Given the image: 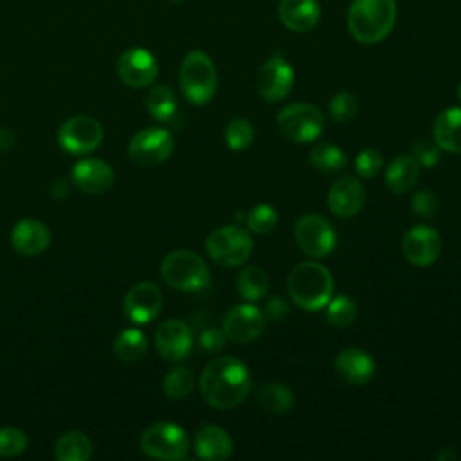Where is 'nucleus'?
Instances as JSON below:
<instances>
[{
	"label": "nucleus",
	"mask_w": 461,
	"mask_h": 461,
	"mask_svg": "<svg viewBox=\"0 0 461 461\" xmlns=\"http://www.w3.org/2000/svg\"><path fill=\"white\" fill-rule=\"evenodd\" d=\"M200 393L214 409H232L243 403L252 389L249 367L234 357L211 360L200 375Z\"/></svg>",
	"instance_id": "nucleus-1"
},
{
	"label": "nucleus",
	"mask_w": 461,
	"mask_h": 461,
	"mask_svg": "<svg viewBox=\"0 0 461 461\" xmlns=\"http://www.w3.org/2000/svg\"><path fill=\"white\" fill-rule=\"evenodd\" d=\"M396 22V0H353L348 11L351 36L373 45L389 36Z\"/></svg>",
	"instance_id": "nucleus-2"
},
{
	"label": "nucleus",
	"mask_w": 461,
	"mask_h": 461,
	"mask_svg": "<svg viewBox=\"0 0 461 461\" xmlns=\"http://www.w3.org/2000/svg\"><path fill=\"white\" fill-rule=\"evenodd\" d=\"M290 299L303 310H322L333 297V277L330 270L317 261L295 265L286 281Z\"/></svg>",
	"instance_id": "nucleus-3"
},
{
	"label": "nucleus",
	"mask_w": 461,
	"mask_h": 461,
	"mask_svg": "<svg viewBox=\"0 0 461 461\" xmlns=\"http://www.w3.org/2000/svg\"><path fill=\"white\" fill-rule=\"evenodd\" d=\"M184 97L191 104L209 103L218 86V76L212 59L203 50H191L185 54L178 74Z\"/></svg>",
	"instance_id": "nucleus-4"
},
{
	"label": "nucleus",
	"mask_w": 461,
	"mask_h": 461,
	"mask_svg": "<svg viewBox=\"0 0 461 461\" xmlns=\"http://www.w3.org/2000/svg\"><path fill=\"white\" fill-rule=\"evenodd\" d=\"M160 274L166 285L180 292H200L211 281L205 261L193 250L169 252L162 259Z\"/></svg>",
	"instance_id": "nucleus-5"
},
{
	"label": "nucleus",
	"mask_w": 461,
	"mask_h": 461,
	"mask_svg": "<svg viewBox=\"0 0 461 461\" xmlns=\"http://www.w3.org/2000/svg\"><path fill=\"white\" fill-rule=\"evenodd\" d=\"M252 236L240 225H223L214 229L205 240L209 258L223 267H238L252 254Z\"/></svg>",
	"instance_id": "nucleus-6"
},
{
	"label": "nucleus",
	"mask_w": 461,
	"mask_h": 461,
	"mask_svg": "<svg viewBox=\"0 0 461 461\" xmlns=\"http://www.w3.org/2000/svg\"><path fill=\"white\" fill-rule=\"evenodd\" d=\"M139 445L144 454L162 461H180L189 452V438L185 430L171 421L149 425L140 434Z\"/></svg>",
	"instance_id": "nucleus-7"
},
{
	"label": "nucleus",
	"mask_w": 461,
	"mask_h": 461,
	"mask_svg": "<svg viewBox=\"0 0 461 461\" xmlns=\"http://www.w3.org/2000/svg\"><path fill=\"white\" fill-rule=\"evenodd\" d=\"M281 135L295 144L315 140L324 130L322 112L308 103H294L279 110L276 119Z\"/></svg>",
	"instance_id": "nucleus-8"
},
{
	"label": "nucleus",
	"mask_w": 461,
	"mask_h": 461,
	"mask_svg": "<svg viewBox=\"0 0 461 461\" xmlns=\"http://www.w3.org/2000/svg\"><path fill=\"white\" fill-rule=\"evenodd\" d=\"M297 247L310 258H324L335 249V230L328 220L319 214H304L294 225Z\"/></svg>",
	"instance_id": "nucleus-9"
},
{
	"label": "nucleus",
	"mask_w": 461,
	"mask_h": 461,
	"mask_svg": "<svg viewBox=\"0 0 461 461\" xmlns=\"http://www.w3.org/2000/svg\"><path fill=\"white\" fill-rule=\"evenodd\" d=\"M173 151V137L164 128H144L133 135L128 144V157L144 167H155L169 158Z\"/></svg>",
	"instance_id": "nucleus-10"
},
{
	"label": "nucleus",
	"mask_w": 461,
	"mask_h": 461,
	"mask_svg": "<svg viewBox=\"0 0 461 461\" xmlns=\"http://www.w3.org/2000/svg\"><path fill=\"white\" fill-rule=\"evenodd\" d=\"M103 140V126L90 115H74L67 119L58 130L59 146L72 155H85L94 151Z\"/></svg>",
	"instance_id": "nucleus-11"
},
{
	"label": "nucleus",
	"mask_w": 461,
	"mask_h": 461,
	"mask_svg": "<svg viewBox=\"0 0 461 461\" xmlns=\"http://www.w3.org/2000/svg\"><path fill=\"white\" fill-rule=\"evenodd\" d=\"M292 86L294 68L281 54H274L270 59H267L256 74V88L259 95L268 103H277L285 99L290 94Z\"/></svg>",
	"instance_id": "nucleus-12"
},
{
	"label": "nucleus",
	"mask_w": 461,
	"mask_h": 461,
	"mask_svg": "<svg viewBox=\"0 0 461 461\" xmlns=\"http://www.w3.org/2000/svg\"><path fill=\"white\" fill-rule=\"evenodd\" d=\"M117 74L124 85L131 88H144L155 81L158 63L148 49L133 47L119 56Z\"/></svg>",
	"instance_id": "nucleus-13"
},
{
	"label": "nucleus",
	"mask_w": 461,
	"mask_h": 461,
	"mask_svg": "<svg viewBox=\"0 0 461 461\" xmlns=\"http://www.w3.org/2000/svg\"><path fill=\"white\" fill-rule=\"evenodd\" d=\"M265 324L267 319L259 308L252 304H238L227 312L223 319V331L229 340L247 344L263 333Z\"/></svg>",
	"instance_id": "nucleus-14"
},
{
	"label": "nucleus",
	"mask_w": 461,
	"mask_h": 461,
	"mask_svg": "<svg viewBox=\"0 0 461 461\" xmlns=\"http://www.w3.org/2000/svg\"><path fill=\"white\" fill-rule=\"evenodd\" d=\"M155 348L164 360L180 362L193 348L191 328L180 319H167L155 331Z\"/></svg>",
	"instance_id": "nucleus-15"
},
{
	"label": "nucleus",
	"mask_w": 461,
	"mask_h": 461,
	"mask_svg": "<svg viewBox=\"0 0 461 461\" xmlns=\"http://www.w3.org/2000/svg\"><path fill=\"white\" fill-rule=\"evenodd\" d=\"M124 315L135 324L151 322L162 310V292L155 283L140 281L124 295Z\"/></svg>",
	"instance_id": "nucleus-16"
},
{
	"label": "nucleus",
	"mask_w": 461,
	"mask_h": 461,
	"mask_svg": "<svg viewBox=\"0 0 461 461\" xmlns=\"http://www.w3.org/2000/svg\"><path fill=\"white\" fill-rule=\"evenodd\" d=\"M402 250L409 263L416 267H429L441 254V236L432 227L416 225L405 232Z\"/></svg>",
	"instance_id": "nucleus-17"
},
{
	"label": "nucleus",
	"mask_w": 461,
	"mask_h": 461,
	"mask_svg": "<svg viewBox=\"0 0 461 461\" xmlns=\"http://www.w3.org/2000/svg\"><path fill=\"white\" fill-rule=\"evenodd\" d=\"M366 202V191L358 178L344 175L333 182L328 191V207L339 218H351L360 212Z\"/></svg>",
	"instance_id": "nucleus-18"
},
{
	"label": "nucleus",
	"mask_w": 461,
	"mask_h": 461,
	"mask_svg": "<svg viewBox=\"0 0 461 461\" xmlns=\"http://www.w3.org/2000/svg\"><path fill=\"white\" fill-rule=\"evenodd\" d=\"M113 169L101 158H83L72 167V182L88 194L106 193L113 184Z\"/></svg>",
	"instance_id": "nucleus-19"
},
{
	"label": "nucleus",
	"mask_w": 461,
	"mask_h": 461,
	"mask_svg": "<svg viewBox=\"0 0 461 461\" xmlns=\"http://www.w3.org/2000/svg\"><path fill=\"white\" fill-rule=\"evenodd\" d=\"M333 366H335V371L339 373V376L353 385L367 384L373 378L375 369H376L373 357L360 348L342 349L335 357Z\"/></svg>",
	"instance_id": "nucleus-20"
},
{
	"label": "nucleus",
	"mask_w": 461,
	"mask_h": 461,
	"mask_svg": "<svg viewBox=\"0 0 461 461\" xmlns=\"http://www.w3.org/2000/svg\"><path fill=\"white\" fill-rule=\"evenodd\" d=\"M50 243V232L45 223L34 218L20 220L11 230V245L22 256H38Z\"/></svg>",
	"instance_id": "nucleus-21"
},
{
	"label": "nucleus",
	"mask_w": 461,
	"mask_h": 461,
	"mask_svg": "<svg viewBox=\"0 0 461 461\" xmlns=\"http://www.w3.org/2000/svg\"><path fill=\"white\" fill-rule=\"evenodd\" d=\"M232 439L225 429L203 423L194 436V452L200 459L225 461L232 456Z\"/></svg>",
	"instance_id": "nucleus-22"
},
{
	"label": "nucleus",
	"mask_w": 461,
	"mask_h": 461,
	"mask_svg": "<svg viewBox=\"0 0 461 461\" xmlns=\"http://www.w3.org/2000/svg\"><path fill=\"white\" fill-rule=\"evenodd\" d=\"M277 14L286 29L294 32H308L317 25L321 9L317 0H281Z\"/></svg>",
	"instance_id": "nucleus-23"
},
{
	"label": "nucleus",
	"mask_w": 461,
	"mask_h": 461,
	"mask_svg": "<svg viewBox=\"0 0 461 461\" xmlns=\"http://www.w3.org/2000/svg\"><path fill=\"white\" fill-rule=\"evenodd\" d=\"M434 142L448 153H461V108L452 106L438 113L434 121Z\"/></svg>",
	"instance_id": "nucleus-24"
},
{
	"label": "nucleus",
	"mask_w": 461,
	"mask_h": 461,
	"mask_svg": "<svg viewBox=\"0 0 461 461\" xmlns=\"http://www.w3.org/2000/svg\"><path fill=\"white\" fill-rule=\"evenodd\" d=\"M420 176V164L412 155H398L385 169V185L391 193L403 194L411 191Z\"/></svg>",
	"instance_id": "nucleus-25"
},
{
	"label": "nucleus",
	"mask_w": 461,
	"mask_h": 461,
	"mask_svg": "<svg viewBox=\"0 0 461 461\" xmlns=\"http://www.w3.org/2000/svg\"><path fill=\"white\" fill-rule=\"evenodd\" d=\"M256 402L259 405V409L263 412H268L272 416H279V414H286L294 403V393L288 385L279 384V382H272L263 385L258 393H256Z\"/></svg>",
	"instance_id": "nucleus-26"
},
{
	"label": "nucleus",
	"mask_w": 461,
	"mask_h": 461,
	"mask_svg": "<svg viewBox=\"0 0 461 461\" xmlns=\"http://www.w3.org/2000/svg\"><path fill=\"white\" fill-rule=\"evenodd\" d=\"M92 456V443L81 430L65 432L54 445V457L58 461H86Z\"/></svg>",
	"instance_id": "nucleus-27"
},
{
	"label": "nucleus",
	"mask_w": 461,
	"mask_h": 461,
	"mask_svg": "<svg viewBox=\"0 0 461 461\" xmlns=\"http://www.w3.org/2000/svg\"><path fill=\"white\" fill-rule=\"evenodd\" d=\"M268 286L270 283L267 272L256 265L245 267L236 277V290L241 295V299L249 303L263 299L268 292Z\"/></svg>",
	"instance_id": "nucleus-28"
},
{
	"label": "nucleus",
	"mask_w": 461,
	"mask_h": 461,
	"mask_svg": "<svg viewBox=\"0 0 461 461\" xmlns=\"http://www.w3.org/2000/svg\"><path fill=\"white\" fill-rule=\"evenodd\" d=\"M146 349H148V339L137 328H126L119 331V335L113 340V353L124 364L140 360L146 355Z\"/></svg>",
	"instance_id": "nucleus-29"
},
{
	"label": "nucleus",
	"mask_w": 461,
	"mask_h": 461,
	"mask_svg": "<svg viewBox=\"0 0 461 461\" xmlns=\"http://www.w3.org/2000/svg\"><path fill=\"white\" fill-rule=\"evenodd\" d=\"M310 164L315 171L322 173V175H333L339 173L346 167V155L340 148H337L331 142H322L317 144L312 151H310Z\"/></svg>",
	"instance_id": "nucleus-30"
},
{
	"label": "nucleus",
	"mask_w": 461,
	"mask_h": 461,
	"mask_svg": "<svg viewBox=\"0 0 461 461\" xmlns=\"http://www.w3.org/2000/svg\"><path fill=\"white\" fill-rule=\"evenodd\" d=\"M146 108L157 121H171L176 113V95L167 85L153 86L146 95Z\"/></svg>",
	"instance_id": "nucleus-31"
},
{
	"label": "nucleus",
	"mask_w": 461,
	"mask_h": 461,
	"mask_svg": "<svg viewBox=\"0 0 461 461\" xmlns=\"http://www.w3.org/2000/svg\"><path fill=\"white\" fill-rule=\"evenodd\" d=\"M326 321L335 328H348L357 319V304L348 295H337L324 306Z\"/></svg>",
	"instance_id": "nucleus-32"
},
{
	"label": "nucleus",
	"mask_w": 461,
	"mask_h": 461,
	"mask_svg": "<svg viewBox=\"0 0 461 461\" xmlns=\"http://www.w3.org/2000/svg\"><path fill=\"white\" fill-rule=\"evenodd\" d=\"M193 387H194V375L189 367H184V366L171 369L162 380V389L166 396L171 400L185 398L187 394H191Z\"/></svg>",
	"instance_id": "nucleus-33"
},
{
	"label": "nucleus",
	"mask_w": 461,
	"mask_h": 461,
	"mask_svg": "<svg viewBox=\"0 0 461 461\" xmlns=\"http://www.w3.org/2000/svg\"><path fill=\"white\" fill-rule=\"evenodd\" d=\"M245 221H247L249 232L263 236V234H270L277 227L279 218H277V212L272 205L259 203V205H256L249 211Z\"/></svg>",
	"instance_id": "nucleus-34"
},
{
	"label": "nucleus",
	"mask_w": 461,
	"mask_h": 461,
	"mask_svg": "<svg viewBox=\"0 0 461 461\" xmlns=\"http://www.w3.org/2000/svg\"><path fill=\"white\" fill-rule=\"evenodd\" d=\"M254 140V126L241 117L232 119L225 128V142L232 151L247 149Z\"/></svg>",
	"instance_id": "nucleus-35"
},
{
	"label": "nucleus",
	"mask_w": 461,
	"mask_h": 461,
	"mask_svg": "<svg viewBox=\"0 0 461 461\" xmlns=\"http://www.w3.org/2000/svg\"><path fill=\"white\" fill-rule=\"evenodd\" d=\"M358 110L357 95L351 92H339L330 101V115L335 122H349Z\"/></svg>",
	"instance_id": "nucleus-36"
},
{
	"label": "nucleus",
	"mask_w": 461,
	"mask_h": 461,
	"mask_svg": "<svg viewBox=\"0 0 461 461\" xmlns=\"http://www.w3.org/2000/svg\"><path fill=\"white\" fill-rule=\"evenodd\" d=\"M27 448V436L18 427H2L0 429V456L14 457Z\"/></svg>",
	"instance_id": "nucleus-37"
},
{
	"label": "nucleus",
	"mask_w": 461,
	"mask_h": 461,
	"mask_svg": "<svg viewBox=\"0 0 461 461\" xmlns=\"http://www.w3.org/2000/svg\"><path fill=\"white\" fill-rule=\"evenodd\" d=\"M382 169V155L375 148H366L355 157V171L362 178H373Z\"/></svg>",
	"instance_id": "nucleus-38"
},
{
	"label": "nucleus",
	"mask_w": 461,
	"mask_h": 461,
	"mask_svg": "<svg viewBox=\"0 0 461 461\" xmlns=\"http://www.w3.org/2000/svg\"><path fill=\"white\" fill-rule=\"evenodd\" d=\"M411 209L420 218H432L439 209L438 196L429 189H420L411 198Z\"/></svg>",
	"instance_id": "nucleus-39"
},
{
	"label": "nucleus",
	"mask_w": 461,
	"mask_h": 461,
	"mask_svg": "<svg viewBox=\"0 0 461 461\" xmlns=\"http://www.w3.org/2000/svg\"><path fill=\"white\" fill-rule=\"evenodd\" d=\"M411 155L420 166H425V167H434L439 162V148L434 140H418L412 146Z\"/></svg>",
	"instance_id": "nucleus-40"
},
{
	"label": "nucleus",
	"mask_w": 461,
	"mask_h": 461,
	"mask_svg": "<svg viewBox=\"0 0 461 461\" xmlns=\"http://www.w3.org/2000/svg\"><path fill=\"white\" fill-rule=\"evenodd\" d=\"M225 342H227V335L223 331V328H205L203 331H200L198 335V344L203 351L207 353H216L220 349L225 348Z\"/></svg>",
	"instance_id": "nucleus-41"
},
{
	"label": "nucleus",
	"mask_w": 461,
	"mask_h": 461,
	"mask_svg": "<svg viewBox=\"0 0 461 461\" xmlns=\"http://www.w3.org/2000/svg\"><path fill=\"white\" fill-rule=\"evenodd\" d=\"M267 321L272 322H281L290 315V306L283 297H272L267 301L265 304V312H263Z\"/></svg>",
	"instance_id": "nucleus-42"
},
{
	"label": "nucleus",
	"mask_w": 461,
	"mask_h": 461,
	"mask_svg": "<svg viewBox=\"0 0 461 461\" xmlns=\"http://www.w3.org/2000/svg\"><path fill=\"white\" fill-rule=\"evenodd\" d=\"M16 137L9 128H0V151H7L14 146Z\"/></svg>",
	"instance_id": "nucleus-43"
},
{
	"label": "nucleus",
	"mask_w": 461,
	"mask_h": 461,
	"mask_svg": "<svg viewBox=\"0 0 461 461\" xmlns=\"http://www.w3.org/2000/svg\"><path fill=\"white\" fill-rule=\"evenodd\" d=\"M50 194H52L54 198H58V200L65 198V196L68 194V184H67L63 178L54 180L52 185H50Z\"/></svg>",
	"instance_id": "nucleus-44"
},
{
	"label": "nucleus",
	"mask_w": 461,
	"mask_h": 461,
	"mask_svg": "<svg viewBox=\"0 0 461 461\" xmlns=\"http://www.w3.org/2000/svg\"><path fill=\"white\" fill-rule=\"evenodd\" d=\"M436 457H438V459H454V457H456V452H454V450H450V452H439Z\"/></svg>",
	"instance_id": "nucleus-45"
},
{
	"label": "nucleus",
	"mask_w": 461,
	"mask_h": 461,
	"mask_svg": "<svg viewBox=\"0 0 461 461\" xmlns=\"http://www.w3.org/2000/svg\"><path fill=\"white\" fill-rule=\"evenodd\" d=\"M457 94H459V101H461V83H459V90H457Z\"/></svg>",
	"instance_id": "nucleus-46"
},
{
	"label": "nucleus",
	"mask_w": 461,
	"mask_h": 461,
	"mask_svg": "<svg viewBox=\"0 0 461 461\" xmlns=\"http://www.w3.org/2000/svg\"><path fill=\"white\" fill-rule=\"evenodd\" d=\"M173 2H180V0H173Z\"/></svg>",
	"instance_id": "nucleus-47"
}]
</instances>
